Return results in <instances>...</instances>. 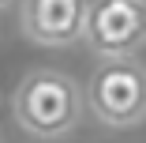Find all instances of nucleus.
I'll use <instances>...</instances> for the list:
<instances>
[{"mask_svg": "<svg viewBox=\"0 0 146 143\" xmlns=\"http://www.w3.org/2000/svg\"><path fill=\"white\" fill-rule=\"evenodd\" d=\"M11 117L34 139H60L82 117V91L56 68H34L11 94Z\"/></svg>", "mask_w": 146, "mask_h": 143, "instance_id": "nucleus-1", "label": "nucleus"}, {"mask_svg": "<svg viewBox=\"0 0 146 143\" xmlns=\"http://www.w3.org/2000/svg\"><path fill=\"white\" fill-rule=\"evenodd\" d=\"M98 68L86 83V105L98 124L112 132H127L146 121V64L139 56H98Z\"/></svg>", "mask_w": 146, "mask_h": 143, "instance_id": "nucleus-2", "label": "nucleus"}, {"mask_svg": "<svg viewBox=\"0 0 146 143\" xmlns=\"http://www.w3.org/2000/svg\"><path fill=\"white\" fill-rule=\"evenodd\" d=\"M82 42L94 56H139L146 45V0H86Z\"/></svg>", "mask_w": 146, "mask_h": 143, "instance_id": "nucleus-3", "label": "nucleus"}, {"mask_svg": "<svg viewBox=\"0 0 146 143\" xmlns=\"http://www.w3.org/2000/svg\"><path fill=\"white\" fill-rule=\"evenodd\" d=\"M86 0H19V26L34 45L64 49L82 38Z\"/></svg>", "mask_w": 146, "mask_h": 143, "instance_id": "nucleus-4", "label": "nucleus"}, {"mask_svg": "<svg viewBox=\"0 0 146 143\" xmlns=\"http://www.w3.org/2000/svg\"><path fill=\"white\" fill-rule=\"evenodd\" d=\"M11 4H15V0H0V11H4V8H11Z\"/></svg>", "mask_w": 146, "mask_h": 143, "instance_id": "nucleus-5", "label": "nucleus"}]
</instances>
